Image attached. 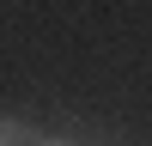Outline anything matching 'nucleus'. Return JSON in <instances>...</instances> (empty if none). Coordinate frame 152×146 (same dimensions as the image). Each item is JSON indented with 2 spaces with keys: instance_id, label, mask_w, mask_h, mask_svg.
<instances>
[{
  "instance_id": "f257e3e1",
  "label": "nucleus",
  "mask_w": 152,
  "mask_h": 146,
  "mask_svg": "<svg viewBox=\"0 0 152 146\" xmlns=\"http://www.w3.org/2000/svg\"><path fill=\"white\" fill-rule=\"evenodd\" d=\"M0 146H43V134L24 128V122H12V116H0Z\"/></svg>"
},
{
  "instance_id": "f03ea898",
  "label": "nucleus",
  "mask_w": 152,
  "mask_h": 146,
  "mask_svg": "<svg viewBox=\"0 0 152 146\" xmlns=\"http://www.w3.org/2000/svg\"><path fill=\"white\" fill-rule=\"evenodd\" d=\"M43 146H73V140H43Z\"/></svg>"
}]
</instances>
